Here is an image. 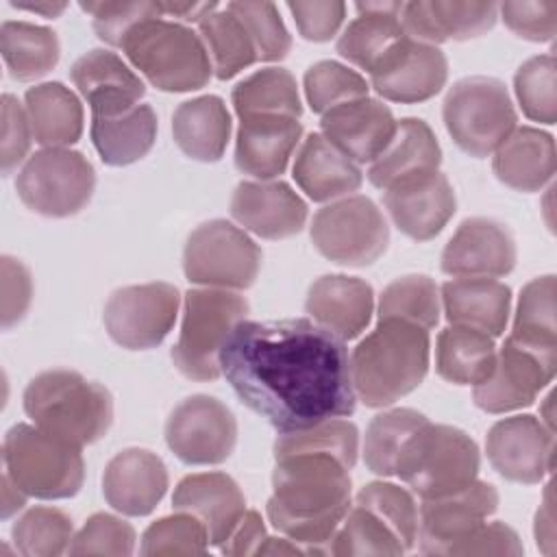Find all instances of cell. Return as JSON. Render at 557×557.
Masks as SVG:
<instances>
[{"label":"cell","instance_id":"obj_55","mask_svg":"<svg viewBox=\"0 0 557 557\" xmlns=\"http://www.w3.org/2000/svg\"><path fill=\"white\" fill-rule=\"evenodd\" d=\"M298 33L307 41H329L337 35L346 17V4L339 0L326 2H287Z\"/></svg>","mask_w":557,"mask_h":557},{"label":"cell","instance_id":"obj_13","mask_svg":"<svg viewBox=\"0 0 557 557\" xmlns=\"http://www.w3.org/2000/svg\"><path fill=\"white\" fill-rule=\"evenodd\" d=\"M315 250L333 263L370 265L389 244V226L368 196H344L322 207L311 220Z\"/></svg>","mask_w":557,"mask_h":557},{"label":"cell","instance_id":"obj_46","mask_svg":"<svg viewBox=\"0 0 557 557\" xmlns=\"http://www.w3.org/2000/svg\"><path fill=\"white\" fill-rule=\"evenodd\" d=\"M294 450L331 453L352 470L359 455V431L352 422L342 418H331L305 429L281 431L274 442V457Z\"/></svg>","mask_w":557,"mask_h":557},{"label":"cell","instance_id":"obj_56","mask_svg":"<svg viewBox=\"0 0 557 557\" xmlns=\"http://www.w3.org/2000/svg\"><path fill=\"white\" fill-rule=\"evenodd\" d=\"M524 553V546L518 533L505 522H483L468 537L457 542L448 555H511L518 557Z\"/></svg>","mask_w":557,"mask_h":557},{"label":"cell","instance_id":"obj_58","mask_svg":"<svg viewBox=\"0 0 557 557\" xmlns=\"http://www.w3.org/2000/svg\"><path fill=\"white\" fill-rule=\"evenodd\" d=\"M265 537H268V533H265V524H263L259 511L246 509L242 520L237 522V527L228 535V540L220 546V550L224 555H231V557L257 555V550H259V546L263 544Z\"/></svg>","mask_w":557,"mask_h":557},{"label":"cell","instance_id":"obj_20","mask_svg":"<svg viewBox=\"0 0 557 557\" xmlns=\"http://www.w3.org/2000/svg\"><path fill=\"white\" fill-rule=\"evenodd\" d=\"M383 205L400 233L416 242H426L455 215L457 198L446 174L437 170L387 187Z\"/></svg>","mask_w":557,"mask_h":557},{"label":"cell","instance_id":"obj_39","mask_svg":"<svg viewBox=\"0 0 557 557\" xmlns=\"http://www.w3.org/2000/svg\"><path fill=\"white\" fill-rule=\"evenodd\" d=\"M0 52L9 74L20 81H35L59 63V39L48 26L7 20L0 26Z\"/></svg>","mask_w":557,"mask_h":557},{"label":"cell","instance_id":"obj_36","mask_svg":"<svg viewBox=\"0 0 557 557\" xmlns=\"http://www.w3.org/2000/svg\"><path fill=\"white\" fill-rule=\"evenodd\" d=\"M33 139L44 148H65L83 135V104L63 83H41L24 94Z\"/></svg>","mask_w":557,"mask_h":557},{"label":"cell","instance_id":"obj_57","mask_svg":"<svg viewBox=\"0 0 557 557\" xmlns=\"http://www.w3.org/2000/svg\"><path fill=\"white\" fill-rule=\"evenodd\" d=\"M33 298V281L28 268L15 259L2 257V329L17 324L28 311Z\"/></svg>","mask_w":557,"mask_h":557},{"label":"cell","instance_id":"obj_30","mask_svg":"<svg viewBox=\"0 0 557 557\" xmlns=\"http://www.w3.org/2000/svg\"><path fill=\"white\" fill-rule=\"evenodd\" d=\"M440 300L448 324L492 337L505 333L511 309V289L505 283L487 276H457L442 285Z\"/></svg>","mask_w":557,"mask_h":557},{"label":"cell","instance_id":"obj_44","mask_svg":"<svg viewBox=\"0 0 557 557\" xmlns=\"http://www.w3.org/2000/svg\"><path fill=\"white\" fill-rule=\"evenodd\" d=\"M513 339L537 346H557V324H555V276H537L529 281L518 298L513 329L509 333Z\"/></svg>","mask_w":557,"mask_h":557},{"label":"cell","instance_id":"obj_53","mask_svg":"<svg viewBox=\"0 0 557 557\" xmlns=\"http://www.w3.org/2000/svg\"><path fill=\"white\" fill-rule=\"evenodd\" d=\"M505 26L522 39L544 44L553 41L557 33V2L533 0V2H503L498 4Z\"/></svg>","mask_w":557,"mask_h":557},{"label":"cell","instance_id":"obj_22","mask_svg":"<svg viewBox=\"0 0 557 557\" xmlns=\"http://www.w3.org/2000/svg\"><path fill=\"white\" fill-rule=\"evenodd\" d=\"M307 213V202L283 181H242L231 196V215L263 239L300 233Z\"/></svg>","mask_w":557,"mask_h":557},{"label":"cell","instance_id":"obj_1","mask_svg":"<svg viewBox=\"0 0 557 557\" xmlns=\"http://www.w3.org/2000/svg\"><path fill=\"white\" fill-rule=\"evenodd\" d=\"M220 368L239 400L278 431L346 418L357 405L344 339L307 318L239 322Z\"/></svg>","mask_w":557,"mask_h":557},{"label":"cell","instance_id":"obj_24","mask_svg":"<svg viewBox=\"0 0 557 557\" xmlns=\"http://www.w3.org/2000/svg\"><path fill=\"white\" fill-rule=\"evenodd\" d=\"M396 122L387 104L366 96L326 111L320 120V133L359 165L372 163L385 150Z\"/></svg>","mask_w":557,"mask_h":557},{"label":"cell","instance_id":"obj_28","mask_svg":"<svg viewBox=\"0 0 557 557\" xmlns=\"http://www.w3.org/2000/svg\"><path fill=\"white\" fill-rule=\"evenodd\" d=\"M498 4L494 2H405L400 22L405 33L422 44L437 46L448 39H472L494 28Z\"/></svg>","mask_w":557,"mask_h":557},{"label":"cell","instance_id":"obj_3","mask_svg":"<svg viewBox=\"0 0 557 557\" xmlns=\"http://www.w3.org/2000/svg\"><path fill=\"white\" fill-rule=\"evenodd\" d=\"M350 379L357 400L387 407L411 394L431 361L429 331L407 320H379L350 352Z\"/></svg>","mask_w":557,"mask_h":557},{"label":"cell","instance_id":"obj_21","mask_svg":"<svg viewBox=\"0 0 557 557\" xmlns=\"http://www.w3.org/2000/svg\"><path fill=\"white\" fill-rule=\"evenodd\" d=\"M511 231L492 218L463 220L442 250V272L450 276H505L516 265Z\"/></svg>","mask_w":557,"mask_h":557},{"label":"cell","instance_id":"obj_45","mask_svg":"<svg viewBox=\"0 0 557 557\" xmlns=\"http://www.w3.org/2000/svg\"><path fill=\"white\" fill-rule=\"evenodd\" d=\"M11 537L24 557H57L74 540L72 518L57 507H33L11 527Z\"/></svg>","mask_w":557,"mask_h":557},{"label":"cell","instance_id":"obj_33","mask_svg":"<svg viewBox=\"0 0 557 557\" xmlns=\"http://www.w3.org/2000/svg\"><path fill=\"white\" fill-rule=\"evenodd\" d=\"M405 2H357V17L342 30L337 52L372 74L407 37L400 13Z\"/></svg>","mask_w":557,"mask_h":557},{"label":"cell","instance_id":"obj_60","mask_svg":"<svg viewBox=\"0 0 557 557\" xmlns=\"http://www.w3.org/2000/svg\"><path fill=\"white\" fill-rule=\"evenodd\" d=\"M159 9L163 15L198 24L205 15L218 9V2H159Z\"/></svg>","mask_w":557,"mask_h":557},{"label":"cell","instance_id":"obj_48","mask_svg":"<svg viewBox=\"0 0 557 557\" xmlns=\"http://www.w3.org/2000/svg\"><path fill=\"white\" fill-rule=\"evenodd\" d=\"M305 98L313 113L324 115L326 111L368 96L366 78L337 61L313 63L302 78Z\"/></svg>","mask_w":557,"mask_h":557},{"label":"cell","instance_id":"obj_29","mask_svg":"<svg viewBox=\"0 0 557 557\" xmlns=\"http://www.w3.org/2000/svg\"><path fill=\"white\" fill-rule=\"evenodd\" d=\"M305 309L318 326L326 329L335 337L355 339L370 324L374 292L363 278L326 274L309 287Z\"/></svg>","mask_w":557,"mask_h":557},{"label":"cell","instance_id":"obj_59","mask_svg":"<svg viewBox=\"0 0 557 557\" xmlns=\"http://www.w3.org/2000/svg\"><path fill=\"white\" fill-rule=\"evenodd\" d=\"M535 542H537V548H542V553L555 555V513H553L550 483L546 485L544 500L535 513Z\"/></svg>","mask_w":557,"mask_h":557},{"label":"cell","instance_id":"obj_50","mask_svg":"<svg viewBox=\"0 0 557 557\" xmlns=\"http://www.w3.org/2000/svg\"><path fill=\"white\" fill-rule=\"evenodd\" d=\"M226 9L248 30L259 61H281L292 48V37L274 2H228Z\"/></svg>","mask_w":557,"mask_h":557},{"label":"cell","instance_id":"obj_38","mask_svg":"<svg viewBox=\"0 0 557 557\" xmlns=\"http://www.w3.org/2000/svg\"><path fill=\"white\" fill-rule=\"evenodd\" d=\"M496 363L494 337L466 326H446L435 342V370L455 385H479Z\"/></svg>","mask_w":557,"mask_h":557},{"label":"cell","instance_id":"obj_19","mask_svg":"<svg viewBox=\"0 0 557 557\" xmlns=\"http://www.w3.org/2000/svg\"><path fill=\"white\" fill-rule=\"evenodd\" d=\"M448 78V61L437 46L422 44L409 35L370 74L379 96L400 104L424 102L442 91Z\"/></svg>","mask_w":557,"mask_h":557},{"label":"cell","instance_id":"obj_62","mask_svg":"<svg viewBox=\"0 0 557 557\" xmlns=\"http://www.w3.org/2000/svg\"><path fill=\"white\" fill-rule=\"evenodd\" d=\"M257 555H305V550L294 544L289 537H265L263 544L259 546Z\"/></svg>","mask_w":557,"mask_h":557},{"label":"cell","instance_id":"obj_12","mask_svg":"<svg viewBox=\"0 0 557 557\" xmlns=\"http://www.w3.org/2000/svg\"><path fill=\"white\" fill-rule=\"evenodd\" d=\"M261 268V248L248 233L226 220L196 226L183 250L189 283L218 289H248Z\"/></svg>","mask_w":557,"mask_h":557},{"label":"cell","instance_id":"obj_54","mask_svg":"<svg viewBox=\"0 0 557 557\" xmlns=\"http://www.w3.org/2000/svg\"><path fill=\"white\" fill-rule=\"evenodd\" d=\"M33 141L30 122L26 109L17 102L15 96H2V141H0V161L2 174L9 176L28 154Z\"/></svg>","mask_w":557,"mask_h":557},{"label":"cell","instance_id":"obj_52","mask_svg":"<svg viewBox=\"0 0 557 557\" xmlns=\"http://www.w3.org/2000/svg\"><path fill=\"white\" fill-rule=\"evenodd\" d=\"M81 9L91 15L96 35L113 48H120L139 22L163 15L159 2H81Z\"/></svg>","mask_w":557,"mask_h":557},{"label":"cell","instance_id":"obj_17","mask_svg":"<svg viewBox=\"0 0 557 557\" xmlns=\"http://www.w3.org/2000/svg\"><path fill=\"white\" fill-rule=\"evenodd\" d=\"M498 509L492 483L470 485L437 498H422L418 507V544L424 555H448L450 548L479 529Z\"/></svg>","mask_w":557,"mask_h":557},{"label":"cell","instance_id":"obj_8","mask_svg":"<svg viewBox=\"0 0 557 557\" xmlns=\"http://www.w3.org/2000/svg\"><path fill=\"white\" fill-rule=\"evenodd\" d=\"M248 315V302L233 289L194 287L183 298V322L172 361L194 381H215L222 374L220 352L233 329Z\"/></svg>","mask_w":557,"mask_h":557},{"label":"cell","instance_id":"obj_35","mask_svg":"<svg viewBox=\"0 0 557 557\" xmlns=\"http://www.w3.org/2000/svg\"><path fill=\"white\" fill-rule=\"evenodd\" d=\"M176 146L196 161H220L231 137V113L220 96H198L176 107L172 115Z\"/></svg>","mask_w":557,"mask_h":557},{"label":"cell","instance_id":"obj_25","mask_svg":"<svg viewBox=\"0 0 557 557\" xmlns=\"http://www.w3.org/2000/svg\"><path fill=\"white\" fill-rule=\"evenodd\" d=\"M174 511L191 513L207 531L209 546H222L246 511L239 485L224 472H196L178 481Z\"/></svg>","mask_w":557,"mask_h":557},{"label":"cell","instance_id":"obj_47","mask_svg":"<svg viewBox=\"0 0 557 557\" xmlns=\"http://www.w3.org/2000/svg\"><path fill=\"white\" fill-rule=\"evenodd\" d=\"M513 91L522 113L540 124L557 120V63L555 54H537L524 61L513 76Z\"/></svg>","mask_w":557,"mask_h":557},{"label":"cell","instance_id":"obj_26","mask_svg":"<svg viewBox=\"0 0 557 557\" xmlns=\"http://www.w3.org/2000/svg\"><path fill=\"white\" fill-rule=\"evenodd\" d=\"M302 124L289 115H250L239 120L235 137V165L242 174L270 181L285 172Z\"/></svg>","mask_w":557,"mask_h":557},{"label":"cell","instance_id":"obj_51","mask_svg":"<svg viewBox=\"0 0 557 557\" xmlns=\"http://www.w3.org/2000/svg\"><path fill=\"white\" fill-rule=\"evenodd\" d=\"M135 529L111 513H94L74 535L67 553L70 555H133Z\"/></svg>","mask_w":557,"mask_h":557},{"label":"cell","instance_id":"obj_7","mask_svg":"<svg viewBox=\"0 0 557 557\" xmlns=\"http://www.w3.org/2000/svg\"><path fill=\"white\" fill-rule=\"evenodd\" d=\"M4 474L26 494L59 500L78 494L85 481L81 446L39 429L15 424L2 442Z\"/></svg>","mask_w":557,"mask_h":557},{"label":"cell","instance_id":"obj_11","mask_svg":"<svg viewBox=\"0 0 557 557\" xmlns=\"http://www.w3.org/2000/svg\"><path fill=\"white\" fill-rule=\"evenodd\" d=\"M96 172L87 157L70 148H41L17 172L15 189L24 207L48 218L78 213L94 194Z\"/></svg>","mask_w":557,"mask_h":557},{"label":"cell","instance_id":"obj_49","mask_svg":"<svg viewBox=\"0 0 557 557\" xmlns=\"http://www.w3.org/2000/svg\"><path fill=\"white\" fill-rule=\"evenodd\" d=\"M209 537L205 527L185 511L154 520L141 535L139 553L146 557L157 555H205Z\"/></svg>","mask_w":557,"mask_h":557},{"label":"cell","instance_id":"obj_31","mask_svg":"<svg viewBox=\"0 0 557 557\" xmlns=\"http://www.w3.org/2000/svg\"><path fill=\"white\" fill-rule=\"evenodd\" d=\"M292 176L313 202L352 196L363 183L361 168L337 150L322 133H309L300 144Z\"/></svg>","mask_w":557,"mask_h":557},{"label":"cell","instance_id":"obj_32","mask_svg":"<svg viewBox=\"0 0 557 557\" xmlns=\"http://www.w3.org/2000/svg\"><path fill=\"white\" fill-rule=\"evenodd\" d=\"M442 163V148L431 126L420 117H403L385 150L370 163L368 181L387 189L413 176L437 172Z\"/></svg>","mask_w":557,"mask_h":557},{"label":"cell","instance_id":"obj_5","mask_svg":"<svg viewBox=\"0 0 557 557\" xmlns=\"http://www.w3.org/2000/svg\"><path fill=\"white\" fill-rule=\"evenodd\" d=\"M418 544V505L413 494L396 483L372 481L363 485L339 529L329 555H385L396 557Z\"/></svg>","mask_w":557,"mask_h":557},{"label":"cell","instance_id":"obj_42","mask_svg":"<svg viewBox=\"0 0 557 557\" xmlns=\"http://www.w3.org/2000/svg\"><path fill=\"white\" fill-rule=\"evenodd\" d=\"M198 33L220 81H228L259 61L248 30L228 9H215L205 15L198 22Z\"/></svg>","mask_w":557,"mask_h":557},{"label":"cell","instance_id":"obj_61","mask_svg":"<svg viewBox=\"0 0 557 557\" xmlns=\"http://www.w3.org/2000/svg\"><path fill=\"white\" fill-rule=\"evenodd\" d=\"M26 494L2 472V518H11L26 505Z\"/></svg>","mask_w":557,"mask_h":557},{"label":"cell","instance_id":"obj_18","mask_svg":"<svg viewBox=\"0 0 557 557\" xmlns=\"http://www.w3.org/2000/svg\"><path fill=\"white\" fill-rule=\"evenodd\" d=\"M555 435L531 413L509 416L492 424L485 453L492 468L511 483L535 485L553 470Z\"/></svg>","mask_w":557,"mask_h":557},{"label":"cell","instance_id":"obj_43","mask_svg":"<svg viewBox=\"0 0 557 557\" xmlns=\"http://www.w3.org/2000/svg\"><path fill=\"white\" fill-rule=\"evenodd\" d=\"M440 289L426 274H407L392 281L379 298V320H407L431 331L440 320Z\"/></svg>","mask_w":557,"mask_h":557},{"label":"cell","instance_id":"obj_10","mask_svg":"<svg viewBox=\"0 0 557 557\" xmlns=\"http://www.w3.org/2000/svg\"><path fill=\"white\" fill-rule=\"evenodd\" d=\"M442 117L453 141L476 159L494 154L518 126V113L505 83L492 76L457 81L444 98Z\"/></svg>","mask_w":557,"mask_h":557},{"label":"cell","instance_id":"obj_15","mask_svg":"<svg viewBox=\"0 0 557 557\" xmlns=\"http://www.w3.org/2000/svg\"><path fill=\"white\" fill-rule=\"evenodd\" d=\"M181 296L170 283H144L115 289L104 305V326L111 339L128 350L159 346L172 331Z\"/></svg>","mask_w":557,"mask_h":557},{"label":"cell","instance_id":"obj_41","mask_svg":"<svg viewBox=\"0 0 557 557\" xmlns=\"http://www.w3.org/2000/svg\"><path fill=\"white\" fill-rule=\"evenodd\" d=\"M426 420L424 413L409 407H396L374 416L363 440L366 468L379 476H396L407 442Z\"/></svg>","mask_w":557,"mask_h":557},{"label":"cell","instance_id":"obj_16","mask_svg":"<svg viewBox=\"0 0 557 557\" xmlns=\"http://www.w3.org/2000/svg\"><path fill=\"white\" fill-rule=\"evenodd\" d=\"M168 448L189 466H215L237 444V420L218 398L194 394L178 403L165 422Z\"/></svg>","mask_w":557,"mask_h":557},{"label":"cell","instance_id":"obj_2","mask_svg":"<svg viewBox=\"0 0 557 557\" xmlns=\"http://www.w3.org/2000/svg\"><path fill=\"white\" fill-rule=\"evenodd\" d=\"M272 527L305 555H329L335 531L352 505L350 468L331 453L294 450L274 457Z\"/></svg>","mask_w":557,"mask_h":557},{"label":"cell","instance_id":"obj_37","mask_svg":"<svg viewBox=\"0 0 557 557\" xmlns=\"http://www.w3.org/2000/svg\"><path fill=\"white\" fill-rule=\"evenodd\" d=\"M157 139V115L137 104L117 115H91V141L107 165H131L146 157Z\"/></svg>","mask_w":557,"mask_h":557},{"label":"cell","instance_id":"obj_6","mask_svg":"<svg viewBox=\"0 0 557 557\" xmlns=\"http://www.w3.org/2000/svg\"><path fill=\"white\" fill-rule=\"evenodd\" d=\"M120 48L133 67L161 91H194L205 87L213 74L200 35L163 15L139 22Z\"/></svg>","mask_w":557,"mask_h":557},{"label":"cell","instance_id":"obj_4","mask_svg":"<svg viewBox=\"0 0 557 557\" xmlns=\"http://www.w3.org/2000/svg\"><path fill=\"white\" fill-rule=\"evenodd\" d=\"M26 416L46 433L85 446L100 440L113 422V398L100 383L74 370H48L24 389Z\"/></svg>","mask_w":557,"mask_h":557},{"label":"cell","instance_id":"obj_34","mask_svg":"<svg viewBox=\"0 0 557 557\" xmlns=\"http://www.w3.org/2000/svg\"><path fill=\"white\" fill-rule=\"evenodd\" d=\"M496 178L516 191H540L555 174V139L535 126H516L494 150Z\"/></svg>","mask_w":557,"mask_h":557},{"label":"cell","instance_id":"obj_63","mask_svg":"<svg viewBox=\"0 0 557 557\" xmlns=\"http://www.w3.org/2000/svg\"><path fill=\"white\" fill-rule=\"evenodd\" d=\"M11 7L24 9L30 13H39L44 17H57L67 9L65 2H13V0H11Z\"/></svg>","mask_w":557,"mask_h":557},{"label":"cell","instance_id":"obj_23","mask_svg":"<svg viewBox=\"0 0 557 557\" xmlns=\"http://www.w3.org/2000/svg\"><path fill=\"white\" fill-rule=\"evenodd\" d=\"M170 485L163 459L146 448H126L109 459L102 474L104 500L124 516H148Z\"/></svg>","mask_w":557,"mask_h":557},{"label":"cell","instance_id":"obj_14","mask_svg":"<svg viewBox=\"0 0 557 557\" xmlns=\"http://www.w3.org/2000/svg\"><path fill=\"white\" fill-rule=\"evenodd\" d=\"M557 370V346L537 348L513 339H505L496 350L492 374L474 385L472 398L485 413H507L535 403L537 394L553 381Z\"/></svg>","mask_w":557,"mask_h":557},{"label":"cell","instance_id":"obj_40","mask_svg":"<svg viewBox=\"0 0 557 557\" xmlns=\"http://www.w3.org/2000/svg\"><path fill=\"white\" fill-rule=\"evenodd\" d=\"M237 117L250 115H302L298 85L285 67H263L246 76L233 87L231 94Z\"/></svg>","mask_w":557,"mask_h":557},{"label":"cell","instance_id":"obj_27","mask_svg":"<svg viewBox=\"0 0 557 557\" xmlns=\"http://www.w3.org/2000/svg\"><path fill=\"white\" fill-rule=\"evenodd\" d=\"M72 83L87 100L91 115H117L137 107L144 81L111 50H89L70 70Z\"/></svg>","mask_w":557,"mask_h":557},{"label":"cell","instance_id":"obj_9","mask_svg":"<svg viewBox=\"0 0 557 557\" xmlns=\"http://www.w3.org/2000/svg\"><path fill=\"white\" fill-rule=\"evenodd\" d=\"M479 468V446L466 431L426 420L407 442L396 476L411 494L437 498L476 481Z\"/></svg>","mask_w":557,"mask_h":557}]
</instances>
